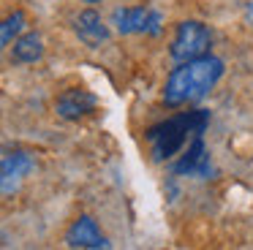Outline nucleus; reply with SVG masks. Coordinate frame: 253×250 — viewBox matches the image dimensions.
Masks as SVG:
<instances>
[{
    "label": "nucleus",
    "instance_id": "1",
    "mask_svg": "<svg viewBox=\"0 0 253 250\" xmlns=\"http://www.w3.org/2000/svg\"><path fill=\"white\" fill-rule=\"evenodd\" d=\"M223 76V60L204 54V57L180 63L164 84V106L177 109L185 103H196L212 90Z\"/></svg>",
    "mask_w": 253,
    "mask_h": 250
},
{
    "label": "nucleus",
    "instance_id": "2",
    "mask_svg": "<svg viewBox=\"0 0 253 250\" xmlns=\"http://www.w3.org/2000/svg\"><path fill=\"white\" fill-rule=\"evenodd\" d=\"M207 123H210V112L207 109H196V112H182V114H174V117L153 125L144 133L150 152H153V161L161 163V161H169L171 155H177L193 136L204 133Z\"/></svg>",
    "mask_w": 253,
    "mask_h": 250
},
{
    "label": "nucleus",
    "instance_id": "3",
    "mask_svg": "<svg viewBox=\"0 0 253 250\" xmlns=\"http://www.w3.org/2000/svg\"><path fill=\"white\" fill-rule=\"evenodd\" d=\"M212 46V33L204 22L199 19H185L177 25L174 38H171V46H169V57L174 63H188V60H196L204 57Z\"/></svg>",
    "mask_w": 253,
    "mask_h": 250
},
{
    "label": "nucleus",
    "instance_id": "4",
    "mask_svg": "<svg viewBox=\"0 0 253 250\" xmlns=\"http://www.w3.org/2000/svg\"><path fill=\"white\" fill-rule=\"evenodd\" d=\"M112 25L120 36H131V33H150L158 36L161 33V14L144 5H126V8L112 11Z\"/></svg>",
    "mask_w": 253,
    "mask_h": 250
},
{
    "label": "nucleus",
    "instance_id": "5",
    "mask_svg": "<svg viewBox=\"0 0 253 250\" xmlns=\"http://www.w3.org/2000/svg\"><path fill=\"white\" fill-rule=\"evenodd\" d=\"M171 174H188V177H207L210 174V152L204 147L202 133L188 141V150L177 163H171Z\"/></svg>",
    "mask_w": 253,
    "mask_h": 250
},
{
    "label": "nucleus",
    "instance_id": "6",
    "mask_svg": "<svg viewBox=\"0 0 253 250\" xmlns=\"http://www.w3.org/2000/svg\"><path fill=\"white\" fill-rule=\"evenodd\" d=\"M95 106H98V98H95L93 92H87V90H79V87H71V90H66V92H63V95L55 101L57 117L68 120V123H74V120H79V117H84V114H90Z\"/></svg>",
    "mask_w": 253,
    "mask_h": 250
},
{
    "label": "nucleus",
    "instance_id": "7",
    "mask_svg": "<svg viewBox=\"0 0 253 250\" xmlns=\"http://www.w3.org/2000/svg\"><path fill=\"white\" fill-rule=\"evenodd\" d=\"M66 245L68 248H109V239L101 234L98 223L90 215H82L71 223L66 231Z\"/></svg>",
    "mask_w": 253,
    "mask_h": 250
},
{
    "label": "nucleus",
    "instance_id": "8",
    "mask_svg": "<svg viewBox=\"0 0 253 250\" xmlns=\"http://www.w3.org/2000/svg\"><path fill=\"white\" fill-rule=\"evenodd\" d=\"M33 168H36V161L28 155V152H8V155L3 158V177H0L3 193L17 190V185L22 182Z\"/></svg>",
    "mask_w": 253,
    "mask_h": 250
},
{
    "label": "nucleus",
    "instance_id": "9",
    "mask_svg": "<svg viewBox=\"0 0 253 250\" xmlns=\"http://www.w3.org/2000/svg\"><path fill=\"white\" fill-rule=\"evenodd\" d=\"M74 30H77L79 41L87 43V46H98L101 41H106L109 38V27L104 25V19H101L98 11L93 8H84L82 14L77 16V22H74Z\"/></svg>",
    "mask_w": 253,
    "mask_h": 250
},
{
    "label": "nucleus",
    "instance_id": "10",
    "mask_svg": "<svg viewBox=\"0 0 253 250\" xmlns=\"http://www.w3.org/2000/svg\"><path fill=\"white\" fill-rule=\"evenodd\" d=\"M44 57V41L36 30L25 33L14 41V49H11V63L17 65H33Z\"/></svg>",
    "mask_w": 253,
    "mask_h": 250
},
{
    "label": "nucleus",
    "instance_id": "11",
    "mask_svg": "<svg viewBox=\"0 0 253 250\" xmlns=\"http://www.w3.org/2000/svg\"><path fill=\"white\" fill-rule=\"evenodd\" d=\"M25 25H28L25 11H14L11 16H6V22H3V27H0V41H3V46H8L11 38L19 36V33L25 30Z\"/></svg>",
    "mask_w": 253,
    "mask_h": 250
},
{
    "label": "nucleus",
    "instance_id": "12",
    "mask_svg": "<svg viewBox=\"0 0 253 250\" xmlns=\"http://www.w3.org/2000/svg\"><path fill=\"white\" fill-rule=\"evenodd\" d=\"M82 3H98V0H82Z\"/></svg>",
    "mask_w": 253,
    "mask_h": 250
}]
</instances>
